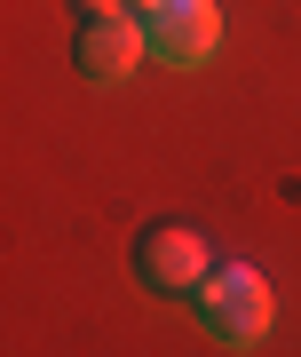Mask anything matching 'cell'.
Returning a JSON list of instances; mask_svg holds the SVG:
<instances>
[{"instance_id":"obj_4","label":"cell","mask_w":301,"mask_h":357,"mask_svg":"<svg viewBox=\"0 0 301 357\" xmlns=\"http://www.w3.org/2000/svg\"><path fill=\"white\" fill-rule=\"evenodd\" d=\"M206 270H214V262H206L199 230H183V222H150L143 238H135V278L159 286V294H199Z\"/></svg>"},{"instance_id":"obj_1","label":"cell","mask_w":301,"mask_h":357,"mask_svg":"<svg viewBox=\"0 0 301 357\" xmlns=\"http://www.w3.org/2000/svg\"><path fill=\"white\" fill-rule=\"evenodd\" d=\"M199 310H206V326L222 333L230 349H254V342L270 333V310H277V302H270V278H262L254 262H222V270L199 278Z\"/></svg>"},{"instance_id":"obj_2","label":"cell","mask_w":301,"mask_h":357,"mask_svg":"<svg viewBox=\"0 0 301 357\" xmlns=\"http://www.w3.org/2000/svg\"><path fill=\"white\" fill-rule=\"evenodd\" d=\"M143 32H150V56H159L167 72H190L206 64L214 48H222V8L214 0H143Z\"/></svg>"},{"instance_id":"obj_5","label":"cell","mask_w":301,"mask_h":357,"mask_svg":"<svg viewBox=\"0 0 301 357\" xmlns=\"http://www.w3.org/2000/svg\"><path fill=\"white\" fill-rule=\"evenodd\" d=\"M79 16H111V8H127V0H72Z\"/></svg>"},{"instance_id":"obj_3","label":"cell","mask_w":301,"mask_h":357,"mask_svg":"<svg viewBox=\"0 0 301 357\" xmlns=\"http://www.w3.org/2000/svg\"><path fill=\"white\" fill-rule=\"evenodd\" d=\"M79 79H95V88H119L127 72L150 56V32L135 8H111V16H79Z\"/></svg>"}]
</instances>
